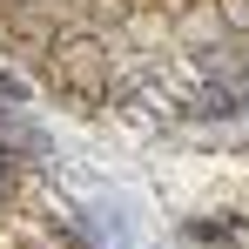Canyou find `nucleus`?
Instances as JSON below:
<instances>
[{
	"label": "nucleus",
	"mask_w": 249,
	"mask_h": 249,
	"mask_svg": "<svg viewBox=\"0 0 249 249\" xmlns=\"http://www.w3.org/2000/svg\"><path fill=\"white\" fill-rule=\"evenodd\" d=\"M47 61H54V88H61L68 101H81V108H94V101L115 88V68H108V54H101L94 34H61Z\"/></svg>",
	"instance_id": "obj_1"
},
{
	"label": "nucleus",
	"mask_w": 249,
	"mask_h": 249,
	"mask_svg": "<svg viewBox=\"0 0 249 249\" xmlns=\"http://www.w3.org/2000/svg\"><path fill=\"white\" fill-rule=\"evenodd\" d=\"M182 236H189V243H209V249H236V243H243V222H229V215H202V222H189Z\"/></svg>",
	"instance_id": "obj_2"
},
{
	"label": "nucleus",
	"mask_w": 249,
	"mask_h": 249,
	"mask_svg": "<svg viewBox=\"0 0 249 249\" xmlns=\"http://www.w3.org/2000/svg\"><path fill=\"white\" fill-rule=\"evenodd\" d=\"M215 14H222L236 34H249V0H215Z\"/></svg>",
	"instance_id": "obj_3"
},
{
	"label": "nucleus",
	"mask_w": 249,
	"mask_h": 249,
	"mask_svg": "<svg viewBox=\"0 0 249 249\" xmlns=\"http://www.w3.org/2000/svg\"><path fill=\"white\" fill-rule=\"evenodd\" d=\"M0 101H14V108H20V101H27V81H14V74H7V68H0Z\"/></svg>",
	"instance_id": "obj_4"
}]
</instances>
